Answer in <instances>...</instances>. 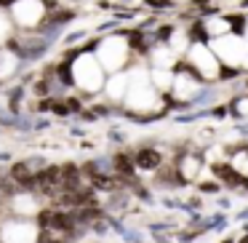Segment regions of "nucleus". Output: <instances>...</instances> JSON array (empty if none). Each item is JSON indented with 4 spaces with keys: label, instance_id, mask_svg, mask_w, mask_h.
Wrapping results in <instances>:
<instances>
[{
    "label": "nucleus",
    "instance_id": "f257e3e1",
    "mask_svg": "<svg viewBox=\"0 0 248 243\" xmlns=\"http://www.w3.org/2000/svg\"><path fill=\"white\" fill-rule=\"evenodd\" d=\"M157 163H160V155L152 152V150H144V152L136 155V166H141V168H155Z\"/></svg>",
    "mask_w": 248,
    "mask_h": 243
}]
</instances>
